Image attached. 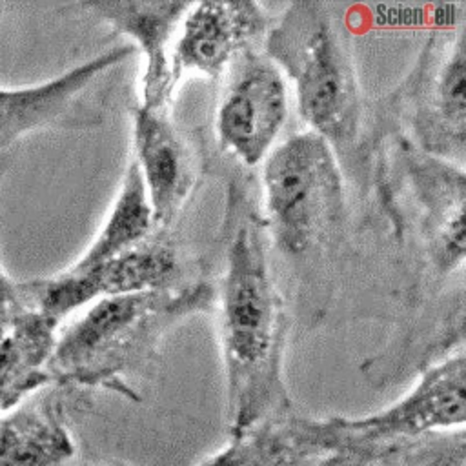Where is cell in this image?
<instances>
[{
    "mask_svg": "<svg viewBox=\"0 0 466 466\" xmlns=\"http://www.w3.org/2000/svg\"><path fill=\"white\" fill-rule=\"evenodd\" d=\"M218 335L229 435L291 411L284 379L288 317L268 257L266 222L238 184L228 191Z\"/></svg>",
    "mask_w": 466,
    "mask_h": 466,
    "instance_id": "6da1fadb",
    "label": "cell"
},
{
    "mask_svg": "<svg viewBox=\"0 0 466 466\" xmlns=\"http://www.w3.org/2000/svg\"><path fill=\"white\" fill-rule=\"evenodd\" d=\"M215 295L211 284L195 282L95 300L58 328L51 384L138 400V384L157 362L164 335L186 317L209 311Z\"/></svg>",
    "mask_w": 466,
    "mask_h": 466,
    "instance_id": "7a4b0ae2",
    "label": "cell"
},
{
    "mask_svg": "<svg viewBox=\"0 0 466 466\" xmlns=\"http://www.w3.org/2000/svg\"><path fill=\"white\" fill-rule=\"evenodd\" d=\"M262 51L291 80L297 113L308 131L333 149L355 142L364 100L350 46L326 4H289L268 29Z\"/></svg>",
    "mask_w": 466,
    "mask_h": 466,
    "instance_id": "3957f363",
    "label": "cell"
},
{
    "mask_svg": "<svg viewBox=\"0 0 466 466\" xmlns=\"http://www.w3.org/2000/svg\"><path fill=\"white\" fill-rule=\"evenodd\" d=\"M266 231L288 258H315L333 240L344 211L335 149L302 131L273 147L262 166Z\"/></svg>",
    "mask_w": 466,
    "mask_h": 466,
    "instance_id": "277c9868",
    "label": "cell"
},
{
    "mask_svg": "<svg viewBox=\"0 0 466 466\" xmlns=\"http://www.w3.org/2000/svg\"><path fill=\"white\" fill-rule=\"evenodd\" d=\"M178 275L177 251L166 231L157 229L138 246L104 262L73 268L18 284L20 302L62 324L98 299L173 286Z\"/></svg>",
    "mask_w": 466,
    "mask_h": 466,
    "instance_id": "5b68a950",
    "label": "cell"
},
{
    "mask_svg": "<svg viewBox=\"0 0 466 466\" xmlns=\"http://www.w3.org/2000/svg\"><path fill=\"white\" fill-rule=\"evenodd\" d=\"M135 47L126 44L33 86H0V151L42 129H87L102 122L115 69Z\"/></svg>",
    "mask_w": 466,
    "mask_h": 466,
    "instance_id": "8992f818",
    "label": "cell"
},
{
    "mask_svg": "<svg viewBox=\"0 0 466 466\" xmlns=\"http://www.w3.org/2000/svg\"><path fill=\"white\" fill-rule=\"evenodd\" d=\"M377 444L350 431L340 415L315 419L291 411L229 435L198 466H371Z\"/></svg>",
    "mask_w": 466,
    "mask_h": 466,
    "instance_id": "52a82bcc",
    "label": "cell"
},
{
    "mask_svg": "<svg viewBox=\"0 0 466 466\" xmlns=\"http://www.w3.org/2000/svg\"><path fill=\"white\" fill-rule=\"evenodd\" d=\"M215 131L229 155L253 167L269 155L288 118V87L264 51L249 47L226 69Z\"/></svg>",
    "mask_w": 466,
    "mask_h": 466,
    "instance_id": "ba28073f",
    "label": "cell"
},
{
    "mask_svg": "<svg viewBox=\"0 0 466 466\" xmlns=\"http://www.w3.org/2000/svg\"><path fill=\"white\" fill-rule=\"evenodd\" d=\"M342 422L353 433L373 442L464 430V346L428 364L410 390L390 406L360 417H342Z\"/></svg>",
    "mask_w": 466,
    "mask_h": 466,
    "instance_id": "9c48e42d",
    "label": "cell"
},
{
    "mask_svg": "<svg viewBox=\"0 0 466 466\" xmlns=\"http://www.w3.org/2000/svg\"><path fill=\"white\" fill-rule=\"evenodd\" d=\"M268 29V13L257 2H191L171 51L175 86L187 73L222 76L235 56L255 47Z\"/></svg>",
    "mask_w": 466,
    "mask_h": 466,
    "instance_id": "30bf717a",
    "label": "cell"
},
{
    "mask_svg": "<svg viewBox=\"0 0 466 466\" xmlns=\"http://www.w3.org/2000/svg\"><path fill=\"white\" fill-rule=\"evenodd\" d=\"M131 116V158L142 177L153 222L158 229L167 231L193 191L195 158L167 109H147L138 104Z\"/></svg>",
    "mask_w": 466,
    "mask_h": 466,
    "instance_id": "8fae6325",
    "label": "cell"
},
{
    "mask_svg": "<svg viewBox=\"0 0 466 466\" xmlns=\"http://www.w3.org/2000/svg\"><path fill=\"white\" fill-rule=\"evenodd\" d=\"M413 127L422 149L437 158L464 160L466 51L464 27L437 49V64L424 62L413 87Z\"/></svg>",
    "mask_w": 466,
    "mask_h": 466,
    "instance_id": "7c38bea8",
    "label": "cell"
},
{
    "mask_svg": "<svg viewBox=\"0 0 466 466\" xmlns=\"http://www.w3.org/2000/svg\"><path fill=\"white\" fill-rule=\"evenodd\" d=\"M191 2H87L84 9L131 38L144 58L140 106L167 109L173 102L171 51L178 25Z\"/></svg>",
    "mask_w": 466,
    "mask_h": 466,
    "instance_id": "4fadbf2b",
    "label": "cell"
},
{
    "mask_svg": "<svg viewBox=\"0 0 466 466\" xmlns=\"http://www.w3.org/2000/svg\"><path fill=\"white\" fill-rule=\"evenodd\" d=\"M75 459L66 386L42 388L0 411V466H73Z\"/></svg>",
    "mask_w": 466,
    "mask_h": 466,
    "instance_id": "5bb4252c",
    "label": "cell"
},
{
    "mask_svg": "<svg viewBox=\"0 0 466 466\" xmlns=\"http://www.w3.org/2000/svg\"><path fill=\"white\" fill-rule=\"evenodd\" d=\"M415 160L413 187L424 209L431 257L450 273L464 262V169L428 153Z\"/></svg>",
    "mask_w": 466,
    "mask_h": 466,
    "instance_id": "9a60e30c",
    "label": "cell"
},
{
    "mask_svg": "<svg viewBox=\"0 0 466 466\" xmlns=\"http://www.w3.org/2000/svg\"><path fill=\"white\" fill-rule=\"evenodd\" d=\"M58 324L20 302L0 337V411L49 386Z\"/></svg>",
    "mask_w": 466,
    "mask_h": 466,
    "instance_id": "2e32d148",
    "label": "cell"
},
{
    "mask_svg": "<svg viewBox=\"0 0 466 466\" xmlns=\"http://www.w3.org/2000/svg\"><path fill=\"white\" fill-rule=\"evenodd\" d=\"M158 228L153 222L147 193L135 160L129 157L118 195L91 244L69 266L87 268L144 242Z\"/></svg>",
    "mask_w": 466,
    "mask_h": 466,
    "instance_id": "e0dca14e",
    "label": "cell"
},
{
    "mask_svg": "<svg viewBox=\"0 0 466 466\" xmlns=\"http://www.w3.org/2000/svg\"><path fill=\"white\" fill-rule=\"evenodd\" d=\"M20 306V304H18ZM16 308V306H15ZM15 308H5V309H0V337L4 335V331H5V328H7V324H9V319H11V315H13V311H15Z\"/></svg>",
    "mask_w": 466,
    "mask_h": 466,
    "instance_id": "ac0fdd59",
    "label": "cell"
},
{
    "mask_svg": "<svg viewBox=\"0 0 466 466\" xmlns=\"http://www.w3.org/2000/svg\"><path fill=\"white\" fill-rule=\"evenodd\" d=\"M0 177H2V164H0Z\"/></svg>",
    "mask_w": 466,
    "mask_h": 466,
    "instance_id": "d6986e66",
    "label": "cell"
}]
</instances>
